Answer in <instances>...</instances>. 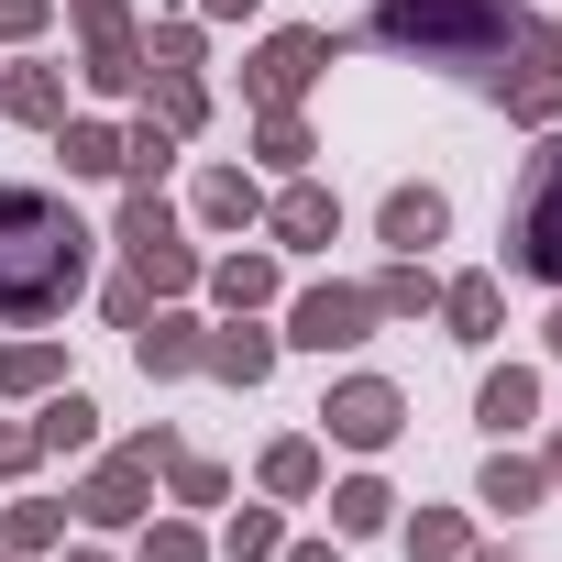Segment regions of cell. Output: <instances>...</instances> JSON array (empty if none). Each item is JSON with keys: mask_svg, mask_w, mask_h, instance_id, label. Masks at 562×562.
I'll return each mask as SVG.
<instances>
[{"mask_svg": "<svg viewBox=\"0 0 562 562\" xmlns=\"http://www.w3.org/2000/svg\"><path fill=\"white\" fill-rule=\"evenodd\" d=\"M89 288V221L56 188H0V321L34 331Z\"/></svg>", "mask_w": 562, "mask_h": 562, "instance_id": "6da1fadb", "label": "cell"}, {"mask_svg": "<svg viewBox=\"0 0 562 562\" xmlns=\"http://www.w3.org/2000/svg\"><path fill=\"white\" fill-rule=\"evenodd\" d=\"M375 45L419 56V67H452V78H496L518 45H529V12L518 0H375Z\"/></svg>", "mask_w": 562, "mask_h": 562, "instance_id": "7a4b0ae2", "label": "cell"}, {"mask_svg": "<svg viewBox=\"0 0 562 562\" xmlns=\"http://www.w3.org/2000/svg\"><path fill=\"white\" fill-rule=\"evenodd\" d=\"M507 276H529V288L562 299V133L529 155V177L507 199Z\"/></svg>", "mask_w": 562, "mask_h": 562, "instance_id": "3957f363", "label": "cell"}, {"mask_svg": "<svg viewBox=\"0 0 562 562\" xmlns=\"http://www.w3.org/2000/svg\"><path fill=\"white\" fill-rule=\"evenodd\" d=\"M111 243L133 254V276L155 299H188L199 288V254H188V232H177V210H166V188H144L133 177V199H122V221H111Z\"/></svg>", "mask_w": 562, "mask_h": 562, "instance_id": "277c9868", "label": "cell"}, {"mask_svg": "<svg viewBox=\"0 0 562 562\" xmlns=\"http://www.w3.org/2000/svg\"><path fill=\"white\" fill-rule=\"evenodd\" d=\"M331 56H342V34H321V23H276V34L243 56V100H254V111H299V100L321 89Z\"/></svg>", "mask_w": 562, "mask_h": 562, "instance_id": "5b68a950", "label": "cell"}, {"mask_svg": "<svg viewBox=\"0 0 562 562\" xmlns=\"http://www.w3.org/2000/svg\"><path fill=\"white\" fill-rule=\"evenodd\" d=\"M166 452H177V430H166V419H155V430H133V441H122V452H111L67 507H78L89 529H133V518L155 507V463H166Z\"/></svg>", "mask_w": 562, "mask_h": 562, "instance_id": "8992f818", "label": "cell"}, {"mask_svg": "<svg viewBox=\"0 0 562 562\" xmlns=\"http://www.w3.org/2000/svg\"><path fill=\"white\" fill-rule=\"evenodd\" d=\"M276 342H299V353H353V342H375V288H299L288 299V331Z\"/></svg>", "mask_w": 562, "mask_h": 562, "instance_id": "52a82bcc", "label": "cell"}, {"mask_svg": "<svg viewBox=\"0 0 562 562\" xmlns=\"http://www.w3.org/2000/svg\"><path fill=\"white\" fill-rule=\"evenodd\" d=\"M408 430V397L386 386V375H342L331 397H321V441H342V452H386Z\"/></svg>", "mask_w": 562, "mask_h": 562, "instance_id": "ba28073f", "label": "cell"}, {"mask_svg": "<svg viewBox=\"0 0 562 562\" xmlns=\"http://www.w3.org/2000/svg\"><path fill=\"white\" fill-rule=\"evenodd\" d=\"M496 111H507V122H529V133H551V122H562V56H551V34H540V23H529V45L496 67Z\"/></svg>", "mask_w": 562, "mask_h": 562, "instance_id": "9c48e42d", "label": "cell"}, {"mask_svg": "<svg viewBox=\"0 0 562 562\" xmlns=\"http://www.w3.org/2000/svg\"><path fill=\"white\" fill-rule=\"evenodd\" d=\"M78 34H89V45H78V78H89L100 100H133V89H144V34H133V12L111 0V12H89Z\"/></svg>", "mask_w": 562, "mask_h": 562, "instance_id": "30bf717a", "label": "cell"}, {"mask_svg": "<svg viewBox=\"0 0 562 562\" xmlns=\"http://www.w3.org/2000/svg\"><path fill=\"white\" fill-rule=\"evenodd\" d=\"M265 232H276V254H321V243H342V188L288 177V199H265Z\"/></svg>", "mask_w": 562, "mask_h": 562, "instance_id": "8fae6325", "label": "cell"}, {"mask_svg": "<svg viewBox=\"0 0 562 562\" xmlns=\"http://www.w3.org/2000/svg\"><path fill=\"white\" fill-rule=\"evenodd\" d=\"M441 232H452V199H441V188H419V177H408V188H386V199H375V243H386V254H430Z\"/></svg>", "mask_w": 562, "mask_h": 562, "instance_id": "7c38bea8", "label": "cell"}, {"mask_svg": "<svg viewBox=\"0 0 562 562\" xmlns=\"http://www.w3.org/2000/svg\"><path fill=\"white\" fill-rule=\"evenodd\" d=\"M199 353H210V331H199L188 310H166V321L144 310V321H133V364H144V375H199Z\"/></svg>", "mask_w": 562, "mask_h": 562, "instance_id": "4fadbf2b", "label": "cell"}, {"mask_svg": "<svg viewBox=\"0 0 562 562\" xmlns=\"http://www.w3.org/2000/svg\"><path fill=\"white\" fill-rule=\"evenodd\" d=\"M441 321H452V342H496L507 331V288H496V276H452V288H441Z\"/></svg>", "mask_w": 562, "mask_h": 562, "instance_id": "5bb4252c", "label": "cell"}, {"mask_svg": "<svg viewBox=\"0 0 562 562\" xmlns=\"http://www.w3.org/2000/svg\"><path fill=\"white\" fill-rule=\"evenodd\" d=\"M276 353H288V342H276V331H254V321H232V331H210V353H199V364H210L221 386H265V375H276Z\"/></svg>", "mask_w": 562, "mask_h": 562, "instance_id": "9a60e30c", "label": "cell"}, {"mask_svg": "<svg viewBox=\"0 0 562 562\" xmlns=\"http://www.w3.org/2000/svg\"><path fill=\"white\" fill-rule=\"evenodd\" d=\"M188 210H199L210 232H254V221H265V188H254L243 166H210V177L188 188Z\"/></svg>", "mask_w": 562, "mask_h": 562, "instance_id": "2e32d148", "label": "cell"}, {"mask_svg": "<svg viewBox=\"0 0 562 562\" xmlns=\"http://www.w3.org/2000/svg\"><path fill=\"white\" fill-rule=\"evenodd\" d=\"M474 419H485L496 441H518V430L540 419V375H529V364H496V375L474 386Z\"/></svg>", "mask_w": 562, "mask_h": 562, "instance_id": "e0dca14e", "label": "cell"}, {"mask_svg": "<svg viewBox=\"0 0 562 562\" xmlns=\"http://www.w3.org/2000/svg\"><path fill=\"white\" fill-rule=\"evenodd\" d=\"M199 288H210L232 321H254V310L276 299V254H221V265H199Z\"/></svg>", "mask_w": 562, "mask_h": 562, "instance_id": "ac0fdd59", "label": "cell"}, {"mask_svg": "<svg viewBox=\"0 0 562 562\" xmlns=\"http://www.w3.org/2000/svg\"><path fill=\"white\" fill-rule=\"evenodd\" d=\"M430 310H441L430 254H386V276H375V321H430Z\"/></svg>", "mask_w": 562, "mask_h": 562, "instance_id": "d6986e66", "label": "cell"}, {"mask_svg": "<svg viewBox=\"0 0 562 562\" xmlns=\"http://www.w3.org/2000/svg\"><path fill=\"white\" fill-rule=\"evenodd\" d=\"M321 474H331V463H321V441H310V430L265 441V463H254V485H265V496H288V507H299V496H321Z\"/></svg>", "mask_w": 562, "mask_h": 562, "instance_id": "ffe728a7", "label": "cell"}, {"mask_svg": "<svg viewBox=\"0 0 562 562\" xmlns=\"http://www.w3.org/2000/svg\"><path fill=\"white\" fill-rule=\"evenodd\" d=\"M144 122H166V133L188 144V133L210 122V89H199V67H155V78H144Z\"/></svg>", "mask_w": 562, "mask_h": 562, "instance_id": "44dd1931", "label": "cell"}, {"mask_svg": "<svg viewBox=\"0 0 562 562\" xmlns=\"http://www.w3.org/2000/svg\"><path fill=\"white\" fill-rule=\"evenodd\" d=\"M34 441H45V452H100V397H89V386H56V397L34 408Z\"/></svg>", "mask_w": 562, "mask_h": 562, "instance_id": "7402d4cb", "label": "cell"}, {"mask_svg": "<svg viewBox=\"0 0 562 562\" xmlns=\"http://www.w3.org/2000/svg\"><path fill=\"white\" fill-rule=\"evenodd\" d=\"M540 496H551V474H540L529 452H496V463L474 474V507H496V518H529Z\"/></svg>", "mask_w": 562, "mask_h": 562, "instance_id": "603a6c76", "label": "cell"}, {"mask_svg": "<svg viewBox=\"0 0 562 562\" xmlns=\"http://www.w3.org/2000/svg\"><path fill=\"white\" fill-rule=\"evenodd\" d=\"M386 518H397V485H386V474H342V485H331V529H342V540H375Z\"/></svg>", "mask_w": 562, "mask_h": 562, "instance_id": "cb8c5ba5", "label": "cell"}, {"mask_svg": "<svg viewBox=\"0 0 562 562\" xmlns=\"http://www.w3.org/2000/svg\"><path fill=\"white\" fill-rule=\"evenodd\" d=\"M67 386V342H0V397H56Z\"/></svg>", "mask_w": 562, "mask_h": 562, "instance_id": "d4e9b609", "label": "cell"}, {"mask_svg": "<svg viewBox=\"0 0 562 562\" xmlns=\"http://www.w3.org/2000/svg\"><path fill=\"white\" fill-rule=\"evenodd\" d=\"M0 111L34 122V133H56V122H67V78H56V67H12V78H0Z\"/></svg>", "mask_w": 562, "mask_h": 562, "instance_id": "484cf974", "label": "cell"}, {"mask_svg": "<svg viewBox=\"0 0 562 562\" xmlns=\"http://www.w3.org/2000/svg\"><path fill=\"white\" fill-rule=\"evenodd\" d=\"M254 155H265L276 177H310V155H321V144H310V122H299V111H254Z\"/></svg>", "mask_w": 562, "mask_h": 562, "instance_id": "4316f807", "label": "cell"}, {"mask_svg": "<svg viewBox=\"0 0 562 562\" xmlns=\"http://www.w3.org/2000/svg\"><path fill=\"white\" fill-rule=\"evenodd\" d=\"M0 540H12V562H34V551H56V540H67V507H56V496H12Z\"/></svg>", "mask_w": 562, "mask_h": 562, "instance_id": "83f0119b", "label": "cell"}, {"mask_svg": "<svg viewBox=\"0 0 562 562\" xmlns=\"http://www.w3.org/2000/svg\"><path fill=\"white\" fill-rule=\"evenodd\" d=\"M56 155H67V177H122V133L111 122H56Z\"/></svg>", "mask_w": 562, "mask_h": 562, "instance_id": "f1b7e54d", "label": "cell"}, {"mask_svg": "<svg viewBox=\"0 0 562 562\" xmlns=\"http://www.w3.org/2000/svg\"><path fill=\"white\" fill-rule=\"evenodd\" d=\"M221 551L232 562H276V551H288V518H276V507H232L221 518Z\"/></svg>", "mask_w": 562, "mask_h": 562, "instance_id": "f546056e", "label": "cell"}, {"mask_svg": "<svg viewBox=\"0 0 562 562\" xmlns=\"http://www.w3.org/2000/svg\"><path fill=\"white\" fill-rule=\"evenodd\" d=\"M155 474H166V485H177V507H221V496H232V474H221V463H210V452H188V441H177V452H166V463H155Z\"/></svg>", "mask_w": 562, "mask_h": 562, "instance_id": "4dcf8cb0", "label": "cell"}, {"mask_svg": "<svg viewBox=\"0 0 562 562\" xmlns=\"http://www.w3.org/2000/svg\"><path fill=\"white\" fill-rule=\"evenodd\" d=\"M408 562H474V529H463L452 507H419V518H408Z\"/></svg>", "mask_w": 562, "mask_h": 562, "instance_id": "1f68e13d", "label": "cell"}, {"mask_svg": "<svg viewBox=\"0 0 562 562\" xmlns=\"http://www.w3.org/2000/svg\"><path fill=\"white\" fill-rule=\"evenodd\" d=\"M166 166H177V133H166V122H133V133H122V177H144V188H155Z\"/></svg>", "mask_w": 562, "mask_h": 562, "instance_id": "d6a6232c", "label": "cell"}, {"mask_svg": "<svg viewBox=\"0 0 562 562\" xmlns=\"http://www.w3.org/2000/svg\"><path fill=\"white\" fill-rule=\"evenodd\" d=\"M133 562H210V540H199L188 518H155V529L133 540Z\"/></svg>", "mask_w": 562, "mask_h": 562, "instance_id": "836d02e7", "label": "cell"}, {"mask_svg": "<svg viewBox=\"0 0 562 562\" xmlns=\"http://www.w3.org/2000/svg\"><path fill=\"white\" fill-rule=\"evenodd\" d=\"M199 56H210L199 23H155V34H144V67H199Z\"/></svg>", "mask_w": 562, "mask_h": 562, "instance_id": "e575fe53", "label": "cell"}, {"mask_svg": "<svg viewBox=\"0 0 562 562\" xmlns=\"http://www.w3.org/2000/svg\"><path fill=\"white\" fill-rule=\"evenodd\" d=\"M34 463H45V441H34V430H23V419H0V485H23V474H34Z\"/></svg>", "mask_w": 562, "mask_h": 562, "instance_id": "d590c367", "label": "cell"}, {"mask_svg": "<svg viewBox=\"0 0 562 562\" xmlns=\"http://www.w3.org/2000/svg\"><path fill=\"white\" fill-rule=\"evenodd\" d=\"M56 23V0H0V45H34Z\"/></svg>", "mask_w": 562, "mask_h": 562, "instance_id": "8d00e7d4", "label": "cell"}, {"mask_svg": "<svg viewBox=\"0 0 562 562\" xmlns=\"http://www.w3.org/2000/svg\"><path fill=\"white\" fill-rule=\"evenodd\" d=\"M100 310H111V321H122V331H133V321H144V310H155V288H144V276H122V288H111V299H100Z\"/></svg>", "mask_w": 562, "mask_h": 562, "instance_id": "74e56055", "label": "cell"}, {"mask_svg": "<svg viewBox=\"0 0 562 562\" xmlns=\"http://www.w3.org/2000/svg\"><path fill=\"white\" fill-rule=\"evenodd\" d=\"M265 0H199V23H254Z\"/></svg>", "mask_w": 562, "mask_h": 562, "instance_id": "f35d334b", "label": "cell"}, {"mask_svg": "<svg viewBox=\"0 0 562 562\" xmlns=\"http://www.w3.org/2000/svg\"><path fill=\"white\" fill-rule=\"evenodd\" d=\"M276 562H342V540H288Z\"/></svg>", "mask_w": 562, "mask_h": 562, "instance_id": "ab89813d", "label": "cell"}, {"mask_svg": "<svg viewBox=\"0 0 562 562\" xmlns=\"http://www.w3.org/2000/svg\"><path fill=\"white\" fill-rule=\"evenodd\" d=\"M56 562H111V551L100 540H56Z\"/></svg>", "mask_w": 562, "mask_h": 562, "instance_id": "60d3db41", "label": "cell"}, {"mask_svg": "<svg viewBox=\"0 0 562 562\" xmlns=\"http://www.w3.org/2000/svg\"><path fill=\"white\" fill-rule=\"evenodd\" d=\"M540 342H551V353H562V299H551V321H540Z\"/></svg>", "mask_w": 562, "mask_h": 562, "instance_id": "b9f144b4", "label": "cell"}, {"mask_svg": "<svg viewBox=\"0 0 562 562\" xmlns=\"http://www.w3.org/2000/svg\"><path fill=\"white\" fill-rule=\"evenodd\" d=\"M540 474H551V485H562V441H551V452H540Z\"/></svg>", "mask_w": 562, "mask_h": 562, "instance_id": "7bdbcfd3", "label": "cell"}, {"mask_svg": "<svg viewBox=\"0 0 562 562\" xmlns=\"http://www.w3.org/2000/svg\"><path fill=\"white\" fill-rule=\"evenodd\" d=\"M67 12H78V23H89V12H111V0H67Z\"/></svg>", "mask_w": 562, "mask_h": 562, "instance_id": "ee69618b", "label": "cell"}, {"mask_svg": "<svg viewBox=\"0 0 562 562\" xmlns=\"http://www.w3.org/2000/svg\"><path fill=\"white\" fill-rule=\"evenodd\" d=\"M540 34H551V56H562V12H551V23H540Z\"/></svg>", "mask_w": 562, "mask_h": 562, "instance_id": "f6af8a7d", "label": "cell"}, {"mask_svg": "<svg viewBox=\"0 0 562 562\" xmlns=\"http://www.w3.org/2000/svg\"><path fill=\"white\" fill-rule=\"evenodd\" d=\"M474 562H518V551H474Z\"/></svg>", "mask_w": 562, "mask_h": 562, "instance_id": "bcb514c9", "label": "cell"}, {"mask_svg": "<svg viewBox=\"0 0 562 562\" xmlns=\"http://www.w3.org/2000/svg\"><path fill=\"white\" fill-rule=\"evenodd\" d=\"M0 562H12V551H0Z\"/></svg>", "mask_w": 562, "mask_h": 562, "instance_id": "7dc6e473", "label": "cell"}]
</instances>
